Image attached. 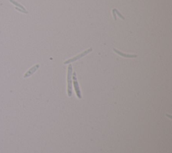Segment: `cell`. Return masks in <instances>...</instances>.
<instances>
[{"instance_id":"obj_1","label":"cell","mask_w":172,"mask_h":153,"mask_svg":"<svg viewBox=\"0 0 172 153\" xmlns=\"http://www.w3.org/2000/svg\"><path fill=\"white\" fill-rule=\"evenodd\" d=\"M72 65H71V64H69L67 71V95L69 97L72 96Z\"/></svg>"},{"instance_id":"obj_2","label":"cell","mask_w":172,"mask_h":153,"mask_svg":"<svg viewBox=\"0 0 172 153\" xmlns=\"http://www.w3.org/2000/svg\"><path fill=\"white\" fill-rule=\"evenodd\" d=\"M72 80H73V86H74L75 93H76V96H77L78 99L81 100V98H82L81 92V89H80V85H79V83H78V81H77L76 73H75V72H74L73 73V75H72Z\"/></svg>"},{"instance_id":"obj_3","label":"cell","mask_w":172,"mask_h":153,"mask_svg":"<svg viewBox=\"0 0 172 153\" xmlns=\"http://www.w3.org/2000/svg\"><path fill=\"white\" fill-rule=\"evenodd\" d=\"M92 48H89V49L84 51L83 53H80V54H78V55H77L76 57H73V58H71V59H68L67 61H64V65L71 64V63H73V62L76 61H77V60H79V59H81L82 57H84L86 56V55H87V54H88L89 53H90L92 52Z\"/></svg>"},{"instance_id":"obj_4","label":"cell","mask_w":172,"mask_h":153,"mask_svg":"<svg viewBox=\"0 0 172 153\" xmlns=\"http://www.w3.org/2000/svg\"><path fill=\"white\" fill-rule=\"evenodd\" d=\"M114 52H115L118 55H120L121 57H123L124 58H127V59H133V58H137V54H127V53H122L121 51L118 50L116 49H113Z\"/></svg>"},{"instance_id":"obj_5","label":"cell","mask_w":172,"mask_h":153,"mask_svg":"<svg viewBox=\"0 0 172 153\" xmlns=\"http://www.w3.org/2000/svg\"><path fill=\"white\" fill-rule=\"evenodd\" d=\"M39 67H40V65L37 64V65H34V67H32V68H30L29 70H28L26 73H25V75H24V78H28V77H29L30 76H31L32 75H33L34 73L39 69Z\"/></svg>"},{"instance_id":"obj_6","label":"cell","mask_w":172,"mask_h":153,"mask_svg":"<svg viewBox=\"0 0 172 153\" xmlns=\"http://www.w3.org/2000/svg\"><path fill=\"white\" fill-rule=\"evenodd\" d=\"M114 12H115L116 15H117L118 17H119L121 20H124V17L123 15H122V14H121L119 12H118V10L117 9L114 8Z\"/></svg>"},{"instance_id":"obj_7","label":"cell","mask_w":172,"mask_h":153,"mask_svg":"<svg viewBox=\"0 0 172 153\" xmlns=\"http://www.w3.org/2000/svg\"><path fill=\"white\" fill-rule=\"evenodd\" d=\"M10 2H12V3H13L14 5H16V6H18V7H20V8L22 9V10H26V9H25L24 7L22 6H21L20 3H18V2H15V1H13V0H10Z\"/></svg>"},{"instance_id":"obj_8","label":"cell","mask_w":172,"mask_h":153,"mask_svg":"<svg viewBox=\"0 0 172 153\" xmlns=\"http://www.w3.org/2000/svg\"><path fill=\"white\" fill-rule=\"evenodd\" d=\"M112 15H113V17H114V20H117V16H116V14L115 12H114V9H112Z\"/></svg>"}]
</instances>
